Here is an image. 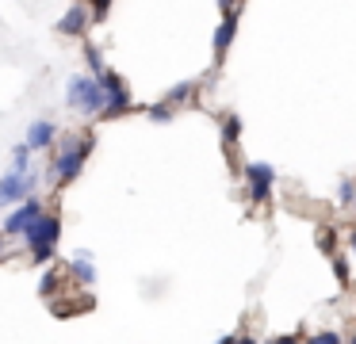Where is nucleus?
Listing matches in <instances>:
<instances>
[{"label":"nucleus","instance_id":"f257e3e1","mask_svg":"<svg viewBox=\"0 0 356 344\" xmlns=\"http://www.w3.org/2000/svg\"><path fill=\"white\" fill-rule=\"evenodd\" d=\"M92 145H96L92 134H81V138H73V142H62V149H58V157H54V183L77 180L81 168H85V161H88V153H92Z\"/></svg>","mask_w":356,"mask_h":344},{"label":"nucleus","instance_id":"f03ea898","mask_svg":"<svg viewBox=\"0 0 356 344\" xmlns=\"http://www.w3.org/2000/svg\"><path fill=\"white\" fill-rule=\"evenodd\" d=\"M65 104L70 107H77L81 115H104V104H108V96H104V84H100V76H73L70 81V88H65Z\"/></svg>","mask_w":356,"mask_h":344},{"label":"nucleus","instance_id":"7ed1b4c3","mask_svg":"<svg viewBox=\"0 0 356 344\" xmlns=\"http://www.w3.org/2000/svg\"><path fill=\"white\" fill-rule=\"evenodd\" d=\"M58 234H62V222H58L54 214H39V218L24 229V241H27V249H31V256L39 260V264L50 260V252H54V245H58Z\"/></svg>","mask_w":356,"mask_h":344},{"label":"nucleus","instance_id":"20e7f679","mask_svg":"<svg viewBox=\"0 0 356 344\" xmlns=\"http://www.w3.org/2000/svg\"><path fill=\"white\" fill-rule=\"evenodd\" d=\"M100 84H104V96H108V104H104V119H115V115L131 111V84H127L115 69H104Z\"/></svg>","mask_w":356,"mask_h":344},{"label":"nucleus","instance_id":"39448f33","mask_svg":"<svg viewBox=\"0 0 356 344\" xmlns=\"http://www.w3.org/2000/svg\"><path fill=\"white\" fill-rule=\"evenodd\" d=\"M245 183H249V199L253 203H268L272 183H276V168L264 165V161H253V165H245Z\"/></svg>","mask_w":356,"mask_h":344},{"label":"nucleus","instance_id":"423d86ee","mask_svg":"<svg viewBox=\"0 0 356 344\" xmlns=\"http://www.w3.org/2000/svg\"><path fill=\"white\" fill-rule=\"evenodd\" d=\"M35 195V176L31 172H16L12 168L8 176H0V206L16 203V199H27Z\"/></svg>","mask_w":356,"mask_h":344},{"label":"nucleus","instance_id":"0eeeda50","mask_svg":"<svg viewBox=\"0 0 356 344\" xmlns=\"http://www.w3.org/2000/svg\"><path fill=\"white\" fill-rule=\"evenodd\" d=\"M238 38V8H230V12H222V23L215 27V61L226 58V50H230V42Z\"/></svg>","mask_w":356,"mask_h":344},{"label":"nucleus","instance_id":"6e6552de","mask_svg":"<svg viewBox=\"0 0 356 344\" xmlns=\"http://www.w3.org/2000/svg\"><path fill=\"white\" fill-rule=\"evenodd\" d=\"M39 214H42V203H39L35 195H27V199H24V206L8 214V222H4V234H24V229L31 226V222L39 218Z\"/></svg>","mask_w":356,"mask_h":344},{"label":"nucleus","instance_id":"1a4fd4ad","mask_svg":"<svg viewBox=\"0 0 356 344\" xmlns=\"http://www.w3.org/2000/svg\"><path fill=\"white\" fill-rule=\"evenodd\" d=\"M88 31V8L85 4H73L70 12L58 19V35H65V38H77V35H85Z\"/></svg>","mask_w":356,"mask_h":344},{"label":"nucleus","instance_id":"9d476101","mask_svg":"<svg viewBox=\"0 0 356 344\" xmlns=\"http://www.w3.org/2000/svg\"><path fill=\"white\" fill-rule=\"evenodd\" d=\"M54 138H58V126L50 119H35L31 126H27V145H31V149H50Z\"/></svg>","mask_w":356,"mask_h":344},{"label":"nucleus","instance_id":"9b49d317","mask_svg":"<svg viewBox=\"0 0 356 344\" xmlns=\"http://www.w3.org/2000/svg\"><path fill=\"white\" fill-rule=\"evenodd\" d=\"M73 275H77V279L81 283H92L96 279V264H92V252H85V249H81L77 252V256H73Z\"/></svg>","mask_w":356,"mask_h":344},{"label":"nucleus","instance_id":"f8f14e48","mask_svg":"<svg viewBox=\"0 0 356 344\" xmlns=\"http://www.w3.org/2000/svg\"><path fill=\"white\" fill-rule=\"evenodd\" d=\"M238 138H241V115L226 111L222 115V145H226V149H234V145H238Z\"/></svg>","mask_w":356,"mask_h":344},{"label":"nucleus","instance_id":"ddd939ff","mask_svg":"<svg viewBox=\"0 0 356 344\" xmlns=\"http://www.w3.org/2000/svg\"><path fill=\"white\" fill-rule=\"evenodd\" d=\"M85 65H88V73H92V76H100L104 69H108V65H104V54H100V46L85 42Z\"/></svg>","mask_w":356,"mask_h":344},{"label":"nucleus","instance_id":"4468645a","mask_svg":"<svg viewBox=\"0 0 356 344\" xmlns=\"http://www.w3.org/2000/svg\"><path fill=\"white\" fill-rule=\"evenodd\" d=\"M192 96H195V81H180L177 88H169L165 99H169V104H184V99H192Z\"/></svg>","mask_w":356,"mask_h":344},{"label":"nucleus","instance_id":"2eb2a0df","mask_svg":"<svg viewBox=\"0 0 356 344\" xmlns=\"http://www.w3.org/2000/svg\"><path fill=\"white\" fill-rule=\"evenodd\" d=\"M31 145H16V149H12V168H16V172H27V165H31Z\"/></svg>","mask_w":356,"mask_h":344},{"label":"nucleus","instance_id":"dca6fc26","mask_svg":"<svg viewBox=\"0 0 356 344\" xmlns=\"http://www.w3.org/2000/svg\"><path fill=\"white\" fill-rule=\"evenodd\" d=\"M146 115H149L154 122H172V104H169V99H165V104H149Z\"/></svg>","mask_w":356,"mask_h":344},{"label":"nucleus","instance_id":"f3484780","mask_svg":"<svg viewBox=\"0 0 356 344\" xmlns=\"http://www.w3.org/2000/svg\"><path fill=\"white\" fill-rule=\"evenodd\" d=\"M318 252L333 256V229H330V226H322V229H318Z\"/></svg>","mask_w":356,"mask_h":344},{"label":"nucleus","instance_id":"a211bd4d","mask_svg":"<svg viewBox=\"0 0 356 344\" xmlns=\"http://www.w3.org/2000/svg\"><path fill=\"white\" fill-rule=\"evenodd\" d=\"M333 275H337L341 287H348V260H345V256H337V252H333Z\"/></svg>","mask_w":356,"mask_h":344},{"label":"nucleus","instance_id":"6ab92c4d","mask_svg":"<svg viewBox=\"0 0 356 344\" xmlns=\"http://www.w3.org/2000/svg\"><path fill=\"white\" fill-rule=\"evenodd\" d=\"M337 195H341V206H353V203H356V183H353V180H341Z\"/></svg>","mask_w":356,"mask_h":344},{"label":"nucleus","instance_id":"aec40b11","mask_svg":"<svg viewBox=\"0 0 356 344\" xmlns=\"http://www.w3.org/2000/svg\"><path fill=\"white\" fill-rule=\"evenodd\" d=\"M54 287H58V272L50 268V272L39 279V295H42V298H47V295H54Z\"/></svg>","mask_w":356,"mask_h":344},{"label":"nucleus","instance_id":"412c9836","mask_svg":"<svg viewBox=\"0 0 356 344\" xmlns=\"http://www.w3.org/2000/svg\"><path fill=\"white\" fill-rule=\"evenodd\" d=\"M310 344H341V336H337V329H330V333H314Z\"/></svg>","mask_w":356,"mask_h":344},{"label":"nucleus","instance_id":"4be33fe9","mask_svg":"<svg viewBox=\"0 0 356 344\" xmlns=\"http://www.w3.org/2000/svg\"><path fill=\"white\" fill-rule=\"evenodd\" d=\"M85 4H92V15H96V19H104L108 8H111V0H85Z\"/></svg>","mask_w":356,"mask_h":344},{"label":"nucleus","instance_id":"5701e85b","mask_svg":"<svg viewBox=\"0 0 356 344\" xmlns=\"http://www.w3.org/2000/svg\"><path fill=\"white\" fill-rule=\"evenodd\" d=\"M268 344H299V336H291V333H287V336H272Z\"/></svg>","mask_w":356,"mask_h":344},{"label":"nucleus","instance_id":"b1692460","mask_svg":"<svg viewBox=\"0 0 356 344\" xmlns=\"http://www.w3.org/2000/svg\"><path fill=\"white\" fill-rule=\"evenodd\" d=\"M215 4H218V8H222V12H230V8H238V4H241V0H215Z\"/></svg>","mask_w":356,"mask_h":344},{"label":"nucleus","instance_id":"393cba45","mask_svg":"<svg viewBox=\"0 0 356 344\" xmlns=\"http://www.w3.org/2000/svg\"><path fill=\"white\" fill-rule=\"evenodd\" d=\"M234 344H257L253 336H234Z\"/></svg>","mask_w":356,"mask_h":344},{"label":"nucleus","instance_id":"a878e982","mask_svg":"<svg viewBox=\"0 0 356 344\" xmlns=\"http://www.w3.org/2000/svg\"><path fill=\"white\" fill-rule=\"evenodd\" d=\"M348 249H353V256H356V229L348 234Z\"/></svg>","mask_w":356,"mask_h":344},{"label":"nucleus","instance_id":"bb28decb","mask_svg":"<svg viewBox=\"0 0 356 344\" xmlns=\"http://www.w3.org/2000/svg\"><path fill=\"white\" fill-rule=\"evenodd\" d=\"M218 344H234V336H222V341H218Z\"/></svg>","mask_w":356,"mask_h":344},{"label":"nucleus","instance_id":"cd10ccee","mask_svg":"<svg viewBox=\"0 0 356 344\" xmlns=\"http://www.w3.org/2000/svg\"><path fill=\"white\" fill-rule=\"evenodd\" d=\"M0 256H4V237H0Z\"/></svg>","mask_w":356,"mask_h":344},{"label":"nucleus","instance_id":"c85d7f7f","mask_svg":"<svg viewBox=\"0 0 356 344\" xmlns=\"http://www.w3.org/2000/svg\"><path fill=\"white\" fill-rule=\"evenodd\" d=\"M348 344H356V336H353V341H348Z\"/></svg>","mask_w":356,"mask_h":344}]
</instances>
